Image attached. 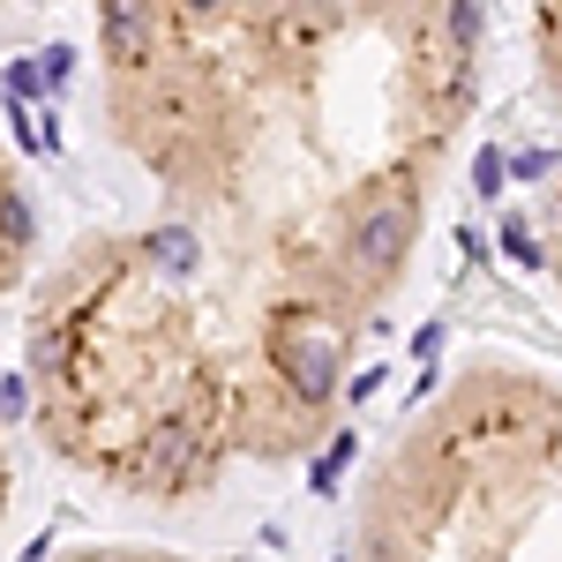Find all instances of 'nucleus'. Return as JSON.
Instances as JSON below:
<instances>
[{
    "label": "nucleus",
    "mask_w": 562,
    "mask_h": 562,
    "mask_svg": "<svg viewBox=\"0 0 562 562\" xmlns=\"http://www.w3.org/2000/svg\"><path fill=\"white\" fill-rule=\"evenodd\" d=\"M480 53L487 0H98L105 135L166 217L90 233L31 293L53 458L166 510L307 458L413 270Z\"/></svg>",
    "instance_id": "1"
},
{
    "label": "nucleus",
    "mask_w": 562,
    "mask_h": 562,
    "mask_svg": "<svg viewBox=\"0 0 562 562\" xmlns=\"http://www.w3.org/2000/svg\"><path fill=\"white\" fill-rule=\"evenodd\" d=\"M352 562H562V383L473 360L390 435Z\"/></svg>",
    "instance_id": "2"
},
{
    "label": "nucleus",
    "mask_w": 562,
    "mask_h": 562,
    "mask_svg": "<svg viewBox=\"0 0 562 562\" xmlns=\"http://www.w3.org/2000/svg\"><path fill=\"white\" fill-rule=\"evenodd\" d=\"M60 562H240V555H173V548H128V540H105V548H76Z\"/></svg>",
    "instance_id": "6"
},
{
    "label": "nucleus",
    "mask_w": 562,
    "mask_h": 562,
    "mask_svg": "<svg viewBox=\"0 0 562 562\" xmlns=\"http://www.w3.org/2000/svg\"><path fill=\"white\" fill-rule=\"evenodd\" d=\"M510 248H518L525 262H540V270L555 278V293H562V180L540 195V240H525V233H518Z\"/></svg>",
    "instance_id": "5"
},
{
    "label": "nucleus",
    "mask_w": 562,
    "mask_h": 562,
    "mask_svg": "<svg viewBox=\"0 0 562 562\" xmlns=\"http://www.w3.org/2000/svg\"><path fill=\"white\" fill-rule=\"evenodd\" d=\"M8 495H15V480H8V428H0V518H8Z\"/></svg>",
    "instance_id": "7"
},
{
    "label": "nucleus",
    "mask_w": 562,
    "mask_h": 562,
    "mask_svg": "<svg viewBox=\"0 0 562 562\" xmlns=\"http://www.w3.org/2000/svg\"><path fill=\"white\" fill-rule=\"evenodd\" d=\"M31 240H38V211H31L23 166H15V158H8V143H0V293L23 278V262H31Z\"/></svg>",
    "instance_id": "3"
},
{
    "label": "nucleus",
    "mask_w": 562,
    "mask_h": 562,
    "mask_svg": "<svg viewBox=\"0 0 562 562\" xmlns=\"http://www.w3.org/2000/svg\"><path fill=\"white\" fill-rule=\"evenodd\" d=\"M525 45H532L540 98L562 105V0H525Z\"/></svg>",
    "instance_id": "4"
}]
</instances>
